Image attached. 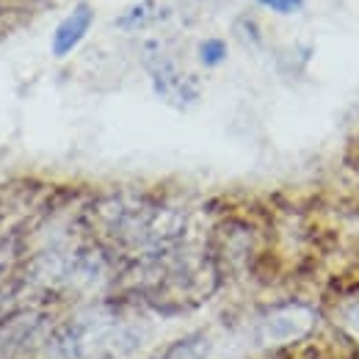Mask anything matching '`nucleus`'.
Instances as JSON below:
<instances>
[{"mask_svg": "<svg viewBox=\"0 0 359 359\" xmlns=\"http://www.w3.org/2000/svg\"><path fill=\"white\" fill-rule=\"evenodd\" d=\"M149 329L119 304H94L47 329L34 359H128Z\"/></svg>", "mask_w": 359, "mask_h": 359, "instance_id": "f257e3e1", "label": "nucleus"}, {"mask_svg": "<svg viewBox=\"0 0 359 359\" xmlns=\"http://www.w3.org/2000/svg\"><path fill=\"white\" fill-rule=\"evenodd\" d=\"M315 329V313L307 304H276L257 315L255 320V340L260 348H282L304 340Z\"/></svg>", "mask_w": 359, "mask_h": 359, "instance_id": "f03ea898", "label": "nucleus"}, {"mask_svg": "<svg viewBox=\"0 0 359 359\" xmlns=\"http://www.w3.org/2000/svg\"><path fill=\"white\" fill-rule=\"evenodd\" d=\"M45 307L36 304H17L11 310L0 313V359H20L34 346L42 343L47 334Z\"/></svg>", "mask_w": 359, "mask_h": 359, "instance_id": "7ed1b4c3", "label": "nucleus"}, {"mask_svg": "<svg viewBox=\"0 0 359 359\" xmlns=\"http://www.w3.org/2000/svg\"><path fill=\"white\" fill-rule=\"evenodd\" d=\"M91 25H94V8L89 3L75 6L53 31V39H50L53 58H67L69 53H75L81 47V42L89 36Z\"/></svg>", "mask_w": 359, "mask_h": 359, "instance_id": "20e7f679", "label": "nucleus"}, {"mask_svg": "<svg viewBox=\"0 0 359 359\" xmlns=\"http://www.w3.org/2000/svg\"><path fill=\"white\" fill-rule=\"evenodd\" d=\"M208 348H210V346H208V337H205V334H188V337L172 343L169 348L158 351L155 357H149V359H205Z\"/></svg>", "mask_w": 359, "mask_h": 359, "instance_id": "39448f33", "label": "nucleus"}, {"mask_svg": "<svg viewBox=\"0 0 359 359\" xmlns=\"http://www.w3.org/2000/svg\"><path fill=\"white\" fill-rule=\"evenodd\" d=\"M199 61H202V67H208V69L222 67V64L226 61V42L224 39H216V36L205 39V42L199 45Z\"/></svg>", "mask_w": 359, "mask_h": 359, "instance_id": "423d86ee", "label": "nucleus"}, {"mask_svg": "<svg viewBox=\"0 0 359 359\" xmlns=\"http://www.w3.org/2000/svg\"><path fill=\"white\" fill-rule=\"evenodd\" d=\"M263 8H269L273 14H293L304 6V0H257Z\"/></svg>", "mask_w": 359, "mask_h": 359, "instance_id": "0eeeda50", "label": "nucleus"}, {"mask_svg": "<svg viewBox=\"0 0 359 359\" xmlns=\"http://www.w3.org/2000/svg\"><path fill=\"white\" fill-rule=\"evenodd\" d=\"M343 326L348 329V334H354L359 340V302L357 304H348L343 310Z\"/></svg>", "mask_w": 359, "mask_h": 359, "instance_id": "6e6552de", "label": "nucleus"}, {"mask_svg": "<svg viewBox=\"0 0 359 359\" xmlns=\"http://www.w3.org/2000/svg\"><path fill=\"white\" fill-rule=\"evenodd\" d=\"M14 246L11 243H0V282H3V276L11 271V263H14ZM3 287V285H0Z\"/></svg>", "mask_w": 359, "mask_h": 359, "instance_id": "1a4fd4ad", "label": "nucleus"}, {"mask_svg": "<svg viewBox=\"0 0 359 359\" xmlns=\"http://www.w3.org/2000/svg\"><path fill=\"white\" fill-rule=\"evenodd\" d=\"M14 293H17V287H14V285H3V287H0V313L8 307V302L14 299Z\"/></svg>", "mask_w": 359, "mask_h": 359, "instance_id": "9d476101", "label": "nucleus"}]
</instances>
